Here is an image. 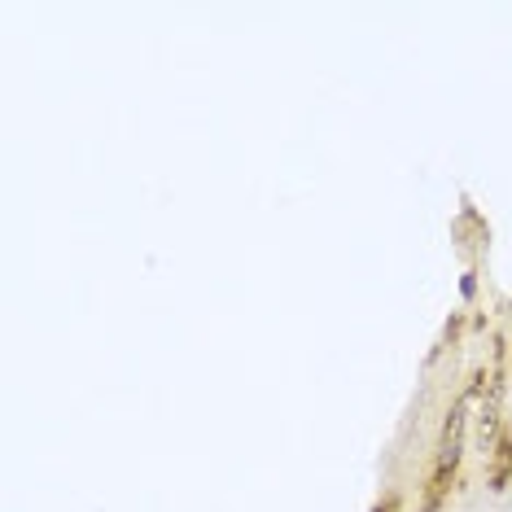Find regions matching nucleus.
<instances>
[{
  "label": "nucleus",
  "mask_w": 512,
  "mask_h": 512,
  "mask_svg": "<svg viewBox=\"0 0 512 512\" xmlns=\"http://www.w3.org/2000/svg\"><path fill=\"white\" fill-rule=\"evenodd\" d=\"M372 512H403V495L390 491L386 499H377V508H372Z\"/></svg>",
  "instance_id": "7ed1b4c3"
},
{
  "label": "nucleus",
  "mask_w": 512,
  "mask_h": 512,
  "mask_svg": "<svg viewBox=\"0 0 512 512\" xmlns=\"http://www.w3.org/2000/svg\"><path fill=\"white\" fill-rule=\"evenodd\" d=\"M486 486H491L495 495H504L512 486V425L504 429V438L495 442L491 456H486Z\"/></svg>",
  "instance_id": "f03ea898"
},
{
  "label": "nucleus",
  "mask_w": 512,
  "mask_h": 512,
  "mask_svg": "<svg viewBox=\"0 0 512 512\" xmlns=\"http://www.w3.org/2000/svg\"><path fill=\"white\" fill-rule=\"evenodd\" d=\"M477 394H482V372H473V381L447 403V412H442V425L434 434V451H429V469H425V482H421L416 512H447L451 508V495H456L460 473H464V456H469V447H473Z\"/></svg>",
  "instance_id": "f257e3e1"
}]
</instances>
